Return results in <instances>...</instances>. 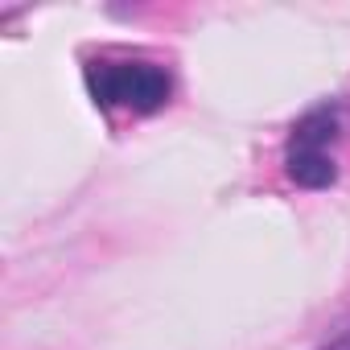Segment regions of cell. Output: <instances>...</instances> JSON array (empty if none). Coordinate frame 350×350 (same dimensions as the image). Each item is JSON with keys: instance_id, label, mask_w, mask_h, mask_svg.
<instances>
[{"instance_id": "cell-1", "label": "cell", "mask_w": 350, "mask_h": 350, "mask_svg": "<svg viewBox=\"0 0 350 350\" xmlns=\"http://www.w3.org/2000/svg\"><path fill=\"white\" fill-rule=\"evenodd\" d=\"M87 87L99 107H120L136 116L165 107L173 95V79L152 62H91Z\"/></svg>"}, {"instance_id": "cell-2", "label": "cell", "mask_w": 350, "mask_h": 350, "mask_svg": "<svg viewBox=\"0 0 350 350\" xmlns=\"http://www.w3.org/2000/svg\"><path fill=\"white\" fill-rule=\"evenodd\" d=\"M338 140V107H313L293 124L288 152L284 157H329V144Z\"/></svg>"}, {"instance_id": "cell-3", "label": "cell", "mask_w": 350, "mask_h": 350, "mask_svg": "<svg viewBox=\"0 0 350 350\" xmlns=\"http://www.w3.org/2000/svg\"><path fill=\"white\" fill-rule=\"evenodd\" d=\"M329 350H350V329H346V334H342V338H338V342H334Z\"/></svg>"}]
</instances>
